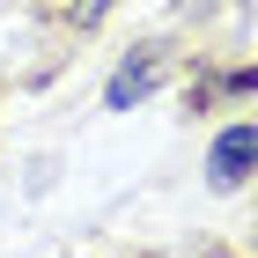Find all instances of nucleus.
I'll use <instances>...</instances> for the list:
<instances>
[{
	"label": "nucleus",
	"instance_id": "1",
	"mask_svg": "<svg viewBox=\"0 0 258 258\" xmlns=\"http://www.w3.org/2000/svg\"><path fill=\"white\" fill-rule=\"evenodd\" d=\"M251 170H258V125H229L214 140V155H207V184L214 192H236Z\"/></svg>",
	"mask_w": 258,
	"mask_h": 258
},
{
	"label": "nucleus",
	"instance_id": "2",
	"mask_svg": "<svg viewBox=\"0 0 258 258\" xmlns=\"http://www.w3.org/2000/svg\"><path fill=\"white\" fill-rule=\"evenodd\" d=\"M155 81H162V59H155V52H140V59H125L118 74H111V96H103V103H111V111H125V103H140Z\"/></svg>",
	"mask_w": 258,
	"mask_h": 258
},
{
	"label": "nucleus",
	"instance_id": "3",
	"mask_svg": "<svg viewBox=\"0 0 258 258\" xmlns=\"http://www.w3.org/2000/svg\"><path fill=\"white\" fill-rule=\"evenodd\" d=\"M67 15H74V22H103V15H111V0H67Z\"/></svg>",
	"mask_w": 258,
	"mask_h": 258
}]
</instances>
